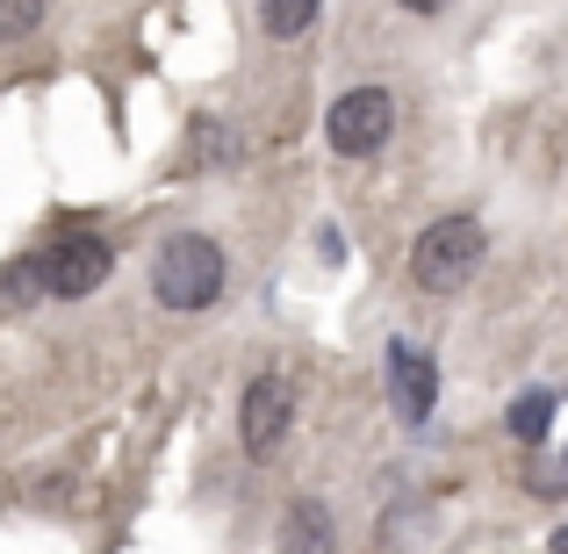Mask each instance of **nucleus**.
<instances>
[{
	"mask_svg": "<svg viewBox=\"0 0 568 554\" xmlns=\"http://www.w3.org/2000/svg\"><path fill=\"white\" fill-rule=\"evenodd\" d=\"M388 403H396L403 425H425L432 403H439V367H432V353L417 346V339H396V346H388Z\"/></svg>",
	"mask_w": 568,
	"mask_h": 554,
	"instance_id": "obj_6",
	"label": "nucleus"
},
{
	"mask_svg": "<svg viewBox=\"0 0 568 554\" xmlns=\"http://www.w3.org/2000/svg\"><path fill=\"white\" fill-rule=\"evenodd\" d=\"M332 144L346 159H375L382 144H388V130H396V94L388 87H353V94H338L332 101Z\"/></svg>",
	"mask_w": 568,
	"mask_h": 554,
	"instance_id": "obj_4",
	"label": "nucleus"
},
{
	"mask_svg": "<svg viewBox=\"0 0 568 554\" xmlns=\"http://www.w3.org/2000/svg\"><path fill=\"white\" fill-rule=\"evenodd\" d=\"M547 417H555V396H547V389H526V396L511 403V417H504V425H511V440H540Z\"/></svg>",
	"mask_w": 568,
	"mask_h": 554,
	"instance_id": "obj_9",
	"label": "nucleus"
},
{
	"mask_svg": "<svg viewBox=\"0 0 568 554\" xmlns=\"http://www.w3.org/2000/svg\"><path fill=\"white\" fill-rule=\"evenodd\" d=\"M109 245H101L94 231H58L51 245L37 252V274L51 295H65V303H80V295H94L101 281H109Z\"/></svg>",
	"mask_w": 568,
	"mask_h": 554,
	"instance_id": "obj_3",
	"label": "nucleus"
},
{
	"mask_svg": "<svg viewBox=\"0 0 568 554\" xmlns=\"http://www.w3.org/2000/svg\"><path fill=\"white\" fill-rule=\"evenodd\" d=\"M37 14H43V0H0V37H29L37 29Z\"/></svg>",
	"mask_w": 568,
	"mask_h": 554,
	"instance_id": "obj_11",
	"label": "nucleus"
},
{
	"mask_svg": "<svg viewBox=\"0 0 568 554\" xmlns=\"http://www.w3.org/2000/svg\"><path fill=\"white\" fill-rule=\"evenodd\" d=\"M223 152H237V138H223L216 123H202V130H194V159H202V167H209V159H223Z\"/></svg>",
	"mask_w": 568,
	"mask_h": 554,
	"instance_id": "obj_12",
	"label": "nucleus"
},
{
	"mask_svg": "<svg viewBox=\"0 0 568 554\" xmlns=\"http://www.w3.org/2000/svg\"><path fill=\"white\" fill-rule=\"evenodd\" d=\"M483 252H489V231L475 216H439V223H425L417 245H410V281L425 295H454L460 281H475Z\"/></svg>",
	"mask_w": 568,
	"mask_h": 554,
	"instance_id": "obj_1",
	"label": "nucleus"
},
{
	"mask_svg": "<svg viewBox=\"0 0 568 554\" xmlns=\"http://www.w3.org/2000/svg\"><path fill=\"white\" fill-rule=\"evenodd\" d=\"M281 554H338V526H332V512H324V497H295L288 504Z\"/></svg>",
	"mask_w": 568,
	"mask_h": 554,
	"instance_id": "obj_7",
	"label": "nucleus"
},
{
	"mask_svg": "<svg viewBox=\"0 0 568 554\" xmlns=\"http://www.w3.org/2000/svg\"><path fill=\"white\" fill-rule=\"evenodd\" d=\"M37 289H43L37 260H14L8 266V310H29V303H37Z\"/></svg>",
	"mask_w": 568,
	"mask_h": 554,
	"instance_id": "obj_10",
	"label": "nucleus"
},
{
	"mask_svg": "<svg viewBox=\"0 0 568 554\" xmlns=\"http://www.w3.org/2000/svg\"><path fill=\"white\" fill-rule=\"evenodd\" d=\"M152 295L166 310H209L223 295V245H216V238H202V231L166 238L159 260H152Z\"/></svg>",
	"mask_w": 568,
	"mask_h": 554,
	"instance_id": "obj_2",
	"label": "nucleus"
},
{
	"mask_svg": "<svg viewBox=\"0 0 568 554\" xmlns=\"http://www.w3.org/2000/svg\"><path fill=\"white\" fill-rule=\"evenodd\" d=\"M403 8H410V14H432V8H446V0H403Z\"/></svg>",
	"mask_w": 568,
	"mask_h": 554,
	"instance_id": "obj_13",
	"label": "nucleus"
},
{
	"mask_svg": "<svg viewBox=\"0 0 568 554\" xmlns=\"http://www.w3.org/2000/svg\"><path fill=\"white\" fill-rule=\"evenodd\" d=\"M288 425H295V389L281 382V374H260V382L245 389V403H237V440H245V454L266 461L288 440Z\"/></svg>",
	"mask_w": 568,
	"mask_h": 554,
	"instance_id": "obj_5",
	"label": "nucleus"
},
{
	"mask_svg": "<svg viewBox=\"0 0 568 554\" xmlns=\"http://www.w3.org/2000/svg\"><path fill=\"white\" fill-rule=\"evenodd\" d=\"M260 22H266V37H303L310 22H317V0H260Z\"/></svg>",
	"mask_w": 568,
	"mask_h": 554,
	"instance_id": "obj_8",
	"label": "nucleus"
}]
</instances>
